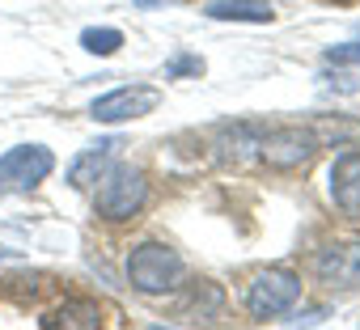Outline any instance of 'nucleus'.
<instances>
[{"instance_id":"f257e3e1","label":"nucleus","mask_w":360,"mask_h":330,"mask_svg":"<svg viewBox=\"0 0 360 330\" xmlns=\"http://www.w3.org/2000/svg\"><path fill=\"white\" fill-rule=\"evenodd\" d=\"M187 275V263L178 250H169L165 242H144L127 254V284L144 296H161L174 292Z\"/></svg>"},{"instance_id":"f03ea898","label":"nucleus","mask_w":360,"mask_h":330,"mask_svg":"<svg viewBox=\"0 0 360 330\" xmlns=\"http://www.w3.org/2000/svg\"><path fill=\"white\" fill-rule=\"evenodd\" d=\"M148 199V183L140 170L131 165H106L102 178H98V191H94V208L102 220H131Z\"/></svg>"},{"instance_id":"7ed1b4c3","label":"nucleus","mask_w":360,"mask_h":330,"mask_svg":"<svg viewBox=\"0 0 360 330\" xmlns=\"http://www.w3.org/2000/svg\"><path fill=\"white\" fill-rule=\"evenodd\" d=\"M56 170V152L43 144H18L0 157V195L13 191H34L47 174Z\"/></svg>"},{"instance_id":"20e7f679","label":"nucleus","mask_w":360,"mask_h":330,"mask_svg":"<svg viewBox=\"0 0 360 330\" xmlns=\"http://www.w3.org/2000/svg\"><path fill=\"white\" fill-rule=\"evenodd\" d=\"M297 301H301V279H297L288 267H271V271L255 275V284L246 288V309H250L259 322L288 313Z\"/></svg>"},{"instance_id":"39448f33","label":"nucleus","mask_w":360,"mask_h":330,"mask_svg":"<svg viewBox=\"0 0 360 330\" xmlns=\"http://www.w3.org/2000/svg\"><path fill=\"white\" fill-rule=\"evenodd\" d=\"M161 106V89H153V85H119V89H110V93H102V98H94V106H89V119L94 123H131V119H144V114H153Z\"/></svg>"},{"instance_id":"423d86ee","label":"nucleus","mask_w":360,"mask_h":330,"mask_svg":"<svg viewBox=\"0 0 360 330\" xmlns=\"http://www.w3.org/2000/svg\"><path fill=\"white\" fill-rule=\"evenodd\" d=\"M255 148H259V157L267 165H276V170H292V165L309 161V152L318 148V140H314L309 127H271L267 136L255 140Z\"/></svg>"},{"instance_id":"0eeeda50","label":"nucleus","mask_w":360,"mask_h":330,"mask_svg":"<svg viewBox=\"0 0 360 330\" xmlns=\"http://www.w3.org/2000/svg\"><path fill=\"white\" fill-rule=\"evenodd\" d=\"M314 275L330 288H356L360 284V242L322 246L318 258H314Z\"/></svg>"},{"instance_id":"6e6552de","label":"nucleus","mask_w":360,"mask_h":330,"mask_svg":"<svg viewBox=\"0 0 360 330\" xmlns=\"http://www.w3.org/2000/svg\"><path fill=\"white\" fill-rule=\"evenodd\" d=\"M330 199L347 220H360V152H343L330 165Z\"/></svg>"},{"instance_id":"1a4fd4ad","label":"nucleus","mask_w":360,"mask_h":330,"mask_svg":"<svg viewBox=\"0 0 360 330\" xmlns=\"http://www.w3.org/2000/svg\"><path fill=\"white\" fill-rule=\"evenodd\" d=\"M98 330L102 326V309L94 301H64L60 309H51L43 317V330Z\"/></svg>"},{"instance_id":"9d476101","label":"nucleus","mask_w":360,"mask_h":330,"mask_svg":"<svg viewBox=\"0 0 360 330\" xmlns=\"http://www.w3.org/2000/svg\"><path fill=\"white\" fill-rule=\"evenodd\" d=\"M208 18H217V22H255V26L276 22L267 0H217V5H208Z\"/></svg>"},{"instance_id":"9b49d317","label":"nucleus","mask_w":360,"mask_h":330,"mask_svg":"<svg viewBox=\"0 0 360 330\" xmlns=\"http://www.w3.org/2000/svg\"><path fill=\"white\" fill-rule=\"evenodd\" d=\"M115 148H119V140H106V144L81 152V157L72 161V170H68V183H72V187H89V183H98L102 170L110 165V157H115Z\"/></svg>"},{"instance_id":"f8f14e48","label":"nucleus","mask_w":360,"mask_h":330,"mask_svg":"<svg viewBox=\"0 0 360 330\" xmlns=\"http://www.w3.org/2000/svg\"><path fill=\"white\" fill-rule=\"evenodd\" d=\"M318 148L322 144H335V148H356L360 144V123H347V119H314L309 123Z\"/></svg>"},{"instance_id":"ddd939ff","label":"nucleus","mask_w":360,"mask_h":330,"mask_svg":"<svg viewBox=\"0 0 360 330\" xmlns=\"http://www.w3.org/2000/svg\"><path fill=\"white\" fill-rule=\"evenodd\" d=\"M81 47H85L89 55H115V51L123 47V30H115V26H89V30L81 34Z\"/></svg>"},{"instance_id":"4468645a","label":"nucleus","mask_w":360,"mask_h":330,"mask_svg":"<svg viewBox=\"0 0 360 330\" xmlns=\"http://www.w3.org/2000/svg\"><path fill=\"white\" fill-rule=\"evenodd\" d=\"M200 77L204 72V60L200 55H178V60H169V68H165V77Z\"/></svg>"},{"instance_id":"2eb2a0df","label":"nucleus","mask_w":360,"mask_h":330,"mask_svg":"<svg viewBox=\"0 0 360 330\" xmlns=\"http://www.w3.org/2000/svg\"><path fill=\"white\" fill-rule=\"evenodd\" d=\"M330 64H360V43H343V47H330L326 51Z\"/></svg>"}]
</instances>
